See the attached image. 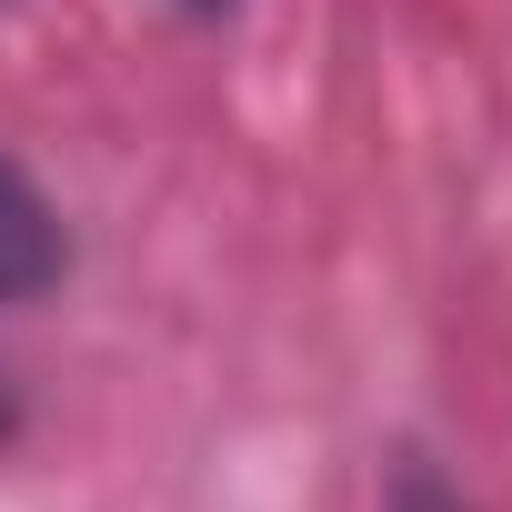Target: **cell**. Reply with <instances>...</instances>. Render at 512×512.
Returning <instances> with one entry per match:
<instances>
[{"label":"cell","instance_id":"cell-1","mask_svg":"<svg viewBox=\"0 0 512 512\" xmlns=\"http://www.w3.org/2000/svg\"><path fill=\"white\" fill-rule=\"evenodd\" d=\"M71 272V231H61V201L0 151V312L41 302L51 282Z\"/></svg>","mask_w":512,"mask_h":512},{"label":"cell","instance_id":"cell-2","mask_svg":"<svg viewBox=\"0 0 512 512\" xmlns=\"http://www.w3.org/2000/svg\"><path fill=\"white\" fill-rule=\"evenodd\" d=\"M382 512H482L452 472H432V462H402L392 472V492H382Z\"/></svg>","mask_w":512,"mask_h":512},{"label":"cell","instance_id":"cell-3","mask_svg":"<svg viewBox=\"0 0 512 512\" xmlns=\"http://www.w3.org/2000/svg\"><path fill=\"white\" fill-rule=\"evenodd\" d=\"M21 432H31V392H21V372H11V362H0V452H11Z\"/></svg>","mask_w":512,"mask_h":512},{"label":"cell","instance_id":"cell-4","mask_svg":"<svg viewBox=\"0 0 512 512\" xmlns=\"http://www.w3.org/2000/svg\"><path fill=\"white\" fill-rule=\"evenodd\" d=\"M171 11H231V0H171Z\"/></svg>","mask_w":512,"mask_h":512}]
</instances>
